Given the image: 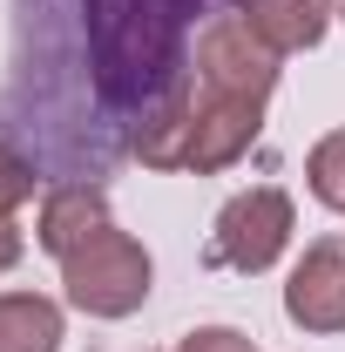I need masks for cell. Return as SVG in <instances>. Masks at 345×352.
Instances as JSON below:
<instances>
[{"instance_id":"cell-1","label":"cell","mask_w":345,"mask_h":352,"mask_svg":"<svg viewBox=\"0 0 345 352\" xmlns=\"http://www.w3.org/2000/svg\"><path fill=\"white\" fill-rule=\"evenodd\" d=\"M203 0H82L88 88L115 122H142L190 82V34Z\"/></svg>"},{"instance_id":"cell-2","label":"cell","mask_w":345,"mask_h":352,"mask_svg":"<svg viewBox=\"0 0 345 352\" xmlns=\"http://www.w3.org/2000/svg\"><path fill=\"white\" fill-rule=\"evenodd\" d=\"M149 278H156L149 251L135 244L129 230H115V223H109V230H95L82 251H68V258H61L68 305L88 311V318H129V311H142Z\"/></svg>"},{"instance_id":"cell-3","label":"cell","mask_w":345,"mask_h":352,"mask_svg":"<svg viewBox=\"0 0 345 352\" xmlns=\"http://www.w3.org/2000/svg\"><path fill=\"white\" fill-rule=\"evenodd\" d=\"M291 230H298V210H291V197H285L278 183L237 190V197L216 210L210 264H216V271H244V278H258V271H271V264L285 258Z\"/></svg>"},{"instance_id":"cell-4","label":"cell","mask_w":345,"mask_h":352,"mask_svg":"<svg viewBox=\"0 0 345 352\" xmlns=\"http://www.w3.org/2000/svg\"><path fill=\"white\" fill-rule=\"evenodd\" d=\"M285 318L304 332H345V230L304 244L285 285Z\"/></svg>"},{"instance_id":"cell-5","label":"cell","mask_w":345,"mask_h":352,"mask_svg":"<svg viewBox=\"0 0 345 352\" xmlns=\"http://www.w3.org/2000/svg\"><path fill=\"white\" fill-rule=\"evenodd\" d=\"M95 230H109V197H102V183H54L47 204H41V223H34L41 251L68 258V251H82Z\"/></svg>"},{"instance_id":"cell-6","label":"cell","mask_w":345,"mask_h":352,"mask_svg":"<svg viewBox=\"0 0 345 352\" xmlns=\"http://www.w3.org/2000/svg\"><path fill=\"white\" fill-rule=\"evenodd\" d=\"M244 21L258 28V41H271L278 54H298V47L325 41V21L339 14L332 0H237Z\"/></svg>"},{"instance_id":"cell-7","label":"cell","mask_w":345,"mask_h":352,"mask_svg":"<svg viewBox=\"0 0 345 352\" xmlns=\"http://www.w3.org/2000/svg\"><path fill=\"white\" fill-rule=\"evenodd\" d=\"M0 352H61V305L41 292H0Z\"/></svg>"},{"instance_id":"cell-8","label":"cell","mask_w":345,"mask_h":352,"mask_svg":"<svg viewBox=\"0 0 345 352\" xmlns=\"http://www.w3.org/2000/svg\"><path fill=\"white\" fill-rule=\"evenodd\" d=\"M304 183H311V197H318L325 210L345 217V129H332L311 156H304Z\"/></svg>"},{"instance_id":"cell-9","label":"cell","mask_w":345,"mask_h":352,"mask_svg":"<svg viewBox=\"0 0 345 352\" xmlns=\"http://www.w3.org/2000/svg\"><path fill=\"white\" fill-rule=\"evenodd\" d=\"M27 197H34V163H27L21 149L0 142V217H14Z\"/></svg>"},{"instance_id":"cell-10","label":"cell","mask_w":345,"mask_h":352,"mask_svg":"<svg viewBox=\"0 0 345 352\" xmlns=\"http://www.w3.org/2000/svg\"><path fill=\"white\" fill-rule=\"evenodd\" d=\"M176 352H258L237 325H197V332H183L176 339Z\"/></svg>"},{"instance_id":"cell-11","label":"cell","mask_w":345,"mask_h":352,"mask_svg":"<svg viewBox=\"0 0 345 352\" xmlns=\"http://www.w3.org/2000/svg\"><path fill=\"white\" fill-rule=\"evenodd\" d=\"M21 251H27V244H21V223L0 217V271H14V264H21Z\"/></svg>"},{"instance_id":"cell-12","label":"cell","mask_w":345,"mask_h":352,"mask_svg":"<svg viewBox=\"0 0 345 352\" xmlns=\"http://www.w3.org/2000/svg\"><path fill=\"white\" fill-rule=\"evenodd\" d=\"M339 21H345V0H339Z\"/></svg>"}]
</instances>
